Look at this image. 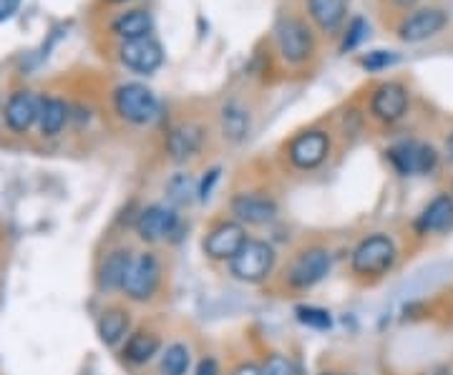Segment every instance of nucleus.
<instances>
[{
    "mask_svg": "<svg viewBox=\"0 0 453 375\" xmlns=\"http://www.w3.org/2000/svg\"><path fill=\"white\" fill-rule=\"evenodd\" d=\"M38 114H41V96L20 88V91H13L5 101L3 121L13 134H28L38 124Z\"/></svg>",
    "mask_w": 453,
    "mask_h": 375,
    "instance_id": "13",
    "label": "nucleus"
},
{
    "mask_svg": "<svg viewBox=\"0 0 453 375\" xmlns=\"http://www.w3.org/2000/svg\"><path fill=\"white\" fill-rule=\"evenodd\" d=\"M388 159L398 174L416 177V174H428L436 169L438 151L423 142H398L395 147L388 149Z\"/></svg>",
    "mask_w": 453,
    "mask_h": 375,
    "instance_id": "9",
    "label": "nucleus"
},
{
    "mask_svg": "<svg viewBox=\"0 0 453 375\" xmlns=\"http://www.w3.org/2000/svg\"><path fill=\"white\" fill-rule=\"evenodd\" d=\"M393 64H398V53H393V50H371L368 56L360 58V65L365 71H383Z\"/></svg>",
    "mask_w": 453,
    "mask_h": 375,
    "instance_id": "29",
    "label": "nucleus"
},
{
    "mask_svg": "<svg viewBox=\"0 0 453 375\" xmlns=\"http://www.w3.org/2000/svg\"><path fill=\"white\" fill-rule=\"evenodd\" d=\"M217 181H219V169H210L207 172V177L199 181V202H207L214 192V187H217Z\"/></svg>",
    "mask_w": 453,
    "mask_h": 375,
    "instance_id": "31",
    "label": "nucleus"
},
{
    "mask_svg": "<svg viewBox=\"0 0 453 375\" xmlns=\"http://www.w3.org/2000/svg\"><path fill=\"white\" fill-rule=\"evenodd\" d=\"M259 371H262V375H292V363L285 356L275 353L267 358V363Z\"/></svg>",
    "mask_w": 453,
    "mask_h": 375,
    "instance_id": "30",
    "label": "nucleus"
},
{
    "mask_svg": "<svg viewBox=\"0 0 453 375\" xmlns=\"http://www.w3.org/2000/svg\"><path fill=\"white\" fill-rule=\"evenodd\" d=\"M20 8V0H0V23L11 20Z\"/></svg>",
    "mask_w": 453,
    "mask_h": 375,
    "instance_id": "33",
    "label": "nucleus"
},
{
    "mask_svg": "<svg viewBox=\"0 0 453 375\" xmlns=\"http://www.w3.org/2000/svg\"><path fill=\"white\" fill-rule=\"evenodd\" d=\"M453 227V196H436L416 219V229L421 234H434V232H446Z\"/></svg>",
    "mask_w": 453,
    "mask_h": 375,
    "instance_id": "19",
    "label": "nucleus"
},
{
    "mask_svg": "<svg viewBox=\"0 0 453 375\" xmlns=\"http://www.w3.org/2000/svg\"><path fill=\"white\" fill-rule=\"evenodd\" d=\"M159 350H162V341L154 330H134L121 348V356L131 365H146L159 356Z\"/></svg>",
    "mask_w": 453,
    "mask_h": 375,
    "instance_id": "18",
    "label": "nucleus"
},
{
    "mask_svg": "<svg viewBox=\"0 0 453 375\" xmlns=\"http://www.w3.org/2000/svg\"><path fill=\"white\" fill-rule=\"evenodd\" d=\"M449 154H451V157H453V134H451V136H449Z\"/></svg>",
    "mask_w": 453,
    "mask_h": 375,
    "instance_id": "36",
    "label": "nucleus"
},
{
    "mask_svg": "<svg viewBox=\"0 0 453 375\" xmlns=\"http://www.w3.org/2000/svg\"><path fill=\"white\" fill-rule=\"evenodd\" d=\"M159 285H162V262H159V257L154 252L134 255L121 293L127 295L131 302H149L157 295Z\"/></svg>",
    "mask_w": 453,
    "mask_h": 375,
    "instance_id": "4",
    "label": "nucleus"
},
{
    "mask_svg": "<svg viewBox=\"0 0 453 375\" xmlns=\"http://www.w3.org/2000/svg\"><path fill=\"white\" fill-rule=\"evenodd\" d=\"M275 43L282 61H288L292 65L305 64L312 56V50H315V38H312V31L308 28V23L292 16H285L277 20Z\"/></svg>",
    "mask_w": 453,
    "mask_h": 375,
    "instance_id": "5",
    "label": "nucleus"
},
{
    "mask_svg": "<svg viewBox=\"0 0 453 375\" xmlns=\"http://www.w3.org/2000/svg\"><path fill=\"white\" fill-rule=\"evenodd\" d=\"M179 229H181V219L177 210L169 204H149L136 217V234L142 242H149V245L174 240Z\"/></svg>",
    "mask_w": 453,
    "mask_h": 375,
    "instance_id": "6",
    "label": "nucleus"
},
{
    "mask_svg": "<svg viewBox=\"0 0 453 375\" xmlns=\"http://www.w3.org/2000/svg\"><path fill=\"white\" fill-rule=\"evenodd\" d=\"M295 315L303 325L312 327V330H330L333 327V318L325 308H315V305H297Z\"/></svg>",
    "mask_w": 453,
    "mask_h": 375,
    "instance_id": "27",
    "label": "nucleus"
},
{
    "mask_svg": "<svg viewBox=\"0 0 453 375\" xmlns=\"http://www.w3.org/2000/svg\"><path fill=\"white\" fill-rule=\"evenodd\" d=\"M119 61L127 65L129 71L139 73V76H151L164 64L162 43L154 35L134 38V41H121V46H119Z\"/></svg>",
    "mask_w": 453,
    "mask_h": 375,
    "instance_id": "8",
    "label": "nucleus"
},
{
    "mask_svg": "<svg viewBox=\"0 0 453 375\" xmlns=\"http://www.w3.org/2000/svg\"><path fill=\"white\" fill-rule=\"evenodd\" d=\"M232 375H262V371H259L255 363H242V365H237L232 371Z\"/></svg>",
    "mask_w": 453,
    "mask_h": 375,
    "instance_id": "34",
    "label": "nucleus"
},
{
    "mask_svg": "<svg viewBox=\"0 0 453 375\" xmlns=\"http://www.w3.org/2000/svg\"><path fill=\"white\" fill-rule=\"evenodd\" d=\"M192 368V350L189 345L172 343L164 348L159 360V373L162 375H187Z\"/></svg>",
    "mask_w": 453,
    "mask_h": 375,
    "instance_id": "25",
    "label": "nucleus"
},
{
    "mask_svg": "<svg viewBox=\"0 0 453 375\" xmlns=\"http://www.w3.org/2000/svg\"><path fill=\"white\" fill-rule=\"evenodd\" d=\"M443 26H446V13L441 8H421L398 26V38L405 43H421L438 35Z\"/></svg>",
    "mask_w": 453,
    "mask_h": 375,
    "instance_id": "14",
    "label": "nucleus"
},
{
    "mask_svg": "<svg viewBox=\"0 0 453 375\" xmlns=\"http://www.w3.org/2000/svg\"><path fill=\"white\" fill-rule=\"evenodd\" d=\"M398 260L395 242L386 234H368L360 240L350 255V267L360 278H383Z\"/></svg>",
    "mask_w": 453,
    "mask_h": 375,
    "instance_id": "1",
    "label": "nucleus"
},
{
    "mask_svg": "<svg viewBox=\"0 0 453 375\" xmlns=\"http://www.w3.org/2000/svg\"><path fill=\"white\" fill-rule=\"evenodd\" d=\"M327 272H330V252L325 247H310L290 262L285 282L292 290H310L318 282H323Z\"/></svg>",
    "mask_w": 453,
    "mask_h": 375,
    "instance_id": "7",
    "label": "nucleus"
},
{
    "mask_svg": "<svg viewBox=\"0 0 453 375\" xmlns=\"http://www.w3.org/2000/svg\"><path fill=\"white\" fill-rule=\"evenodd\" d=\"M219 124H222V136H225L226 142L240 144V142L247 139V134H250V111L244 109L242 103L229 101L226 106H222Z\"/></svg>",
    "mask_w": 453,
    "mask_h": 375,
    "instance_id": "24",
    "label": "nucleus"
},
{
    "mask_svg": "<svg viewBox=\"0 0 453 375\" xmlns=\"http://www.w3.org/2000/svg\"><path fill=\"white\" fill-rule=\"evenodd\" d=\"M195 375H219V363H217V358L207 356V358L199 360L195 368Z\"/></svg>",
    "mask_w": 453,
    "mask_h": 375,
    "instance_id": "32",
    "label": "nucleus"
},
{
    "mask_svg": "<svg viewBox=\"0 0 453 375\" xmlns=\"http://www.w3.org/2000/svg\"><path fill=\"white\" fill-rule=\"evenodd\" d=\"M166 195H169V199L174 204H189L199 195V184H196L192 174L179 172V174H174L172 180L166 181Z\"/></svg>",
    "mask_w": 453,
    "mask_h": 375,
    "instance_id": "26",
    "label": "nucleus"
},
{
    "mask_svg": "<svg viewBox=\"0 0 453 375\" xmlns=\"http://www.w3.org/2000/svg\"><path fill=\"white\" fill-rule=\"evenodd\" d=\"M111 3H129V0H111Z\"/></svg>",
    "mask_w": 453,
    "mask_h": 375,
    "instance_id": "37",
    "label": "nucleus"
},
{
    "mask_svg": "<svg viewBox=\"0 0 453 375\" xmlns=\"http://www.w3.org/2000/svg\"><path fill=\"white\" fill-rule=\"evenodd\" d=\"M71 121V106L58 96H41V114H38V129L43 136H58Z\"/></svg>",
    "mask_w": 453,
    "mask_h": 375,
    "instance_id": "21",
    "label": "nucleus"
},
{
    "mask_svg": "<svg viewBox=\"0 0 453 375\" xmlns=\"http://www.w3.org/2000/svg\"><path fill=\"white\" fill-rule=\"evenodd\" d=\"M371 111L378 121H386V124H393V121L403 119V114L408 111V91H405V86L395 81L380 83L372 91Z\"/></svg>",
    "mask_w": 453,
    "mask_h": 375,
    "instance_id": "15",
    "label": "nucleus"
},
{
    "mask_svg": "<svg viewBox=\"0 0 453 375\" xmlns=\"http://www.w3.org/2000/svg\"><path fill=\"white\" fill-rule=\"evenodd\" d=\"M134 252L129 247H119L109 252L101 267H98V287L104 293H116V290H124V279H127V272H129V264Z\"/></svg>",
    "mask_w": 453,
    "mask_h": 375,
    "instance_id": "17",
    "label": "nucleus"
},
{
    "mask_svg": "<svg viewBox=\"0 0 453 375\" xmlns=\"http://www.w3.org/2000/svg\"><path fill=\"white\" fill-rule=\"evenodd\" d=\"M330 154V136L320 129H310L297 134L288 147V159L295 169H318Z\"/></svg>",
    "mask_w": 453,
    "mask_h": 375,
    "instance_id": "11",
    "label": "nucleus"
},
{
    "mask_svg": "<svg viewBox=\"0 0 453 375\" xmlns=\"http://www.w3.org/2000/svg\"><path fill=\"white\" fill-rule=\"evenodd\" d=\"M204 147V129L199 124H179L166 136V154L172 162H187L195 159Z\"/></svg>",
    "mask_w": 453,
    "mask_h": 375,
    "instance_id": "16",
    "label": "nucleus"
},
{
    "mask_svg": "<svg viewBox=\"0 0 453 375\" xmlns=\"http://www.w3.org/2000/svg\"><path fill=\"white\" fill-rule=\"evenodd\" d=\"M247 240L250 237L244 225H240L237 219H225L207 232V237L202 240V252L214 262H229Z\"/></svg>",
    "mask_w": 453,
    "mask_h": 375,
    "instance_id": "10",
    "label": "nucleus"
},
{
    "mask_svg": "<svg viewBox=\"0 0 453 375\" xmlns=\"http://www.w3.org/2000/svg\"><path fill=\"white\" fill-rule=\"evenodd\" d=\"M277 262L275 247L265 240H247L240 252L229 260V272L232 278L247 282V285H257L273 275Z\"/></svg>",
    "mask_w": 453,
    "mask_h": 375,
    "instance_id": "2",
    "label": "nucleus"
},
{
    "mask_svg": "<svg viewBox=\"0 0 453 375\" xmlns=\"http://www.w3.org/2000/svg\"><path fill=\"white\" fill-rule=\"evenodd\" d=\"M129 330L131 315L124 308H109V310H104L96 323L98 341L106 345V348H113V345H119L121 341H127L129 338Z\"/></svg>",
    "mask_w": 453,
    "mask_h": 375,
    "instance_id": "20",
    "label": "nucleus"
},
{
    "mask_svg": "<svg viewBox=\"0 0 453 375\" xmlns=\"http://www.w3.org/2000/svg\"><path fill=\"white\" fill-rule=\"evenodd\" d=\"M113 109L134 126H146L159 119V98L144 83H121L113 91Z\"/></svg>",
    "mask_w": 453,
    "mask_h": 375,
    "instance_id": "3",
    "label": "nucleus"
},
{
    "mask_svg": "<svg viewBox=\"0 0 453 375\" xmlns=\"http://www.w3.org/2000/svg\"><path fill=\"white\" fill-rule=\"evenodd\" d=\"M395 5H401V8H408V5H413V3H418V0H393Z\"/></svg>",
    "mask_w": 453,
    "mask_h": 375,
    "instance_id": "35",
    "label": "nucleus"
},
{
    "mask_svg": "<svg viewBox=\"0 0 453 375\" xmlns=\"http://www.w3.org/2000/svg\"><path fill=\"white\" fill-rule=\"evenodd\" d=\"M113 35H119L121 41H134V38H144L154 33V18L144 8H134L127 11L119 18H113L111 23Z\"/></svg>",
    "mask_w": 453,
    "mask_h": 375,
    "instance_id": "23",
    "label": "nucleus"
},
{
    "mask_svg": "<svg viewBox=\"0 0 453 375\" xmlns=\"http://www.w3.org/2000/svg\"><path fill=\"white\" fill-rule=\"evenodd\" d=\"M348 5L350 0H308L310 18L325 33L338 31L348 16Z\"/></svg>",
    "mask_w": 453,
    "mask_h": 375,
    "instance_id": "22",
    "label": "nucleus"
},
{
    "mask_svg": "<svg viewBox=\"0 0 453 375\" xmlns=\"http://www.w3.org/2000/svg\"><path fill=\"white\" fill-rule=\"evenodd\" d=\"M229 210L240 225H252V227H265L275 222L280 207L273 196L259 195V192H242L232 199Z\"/></svg>",
    "mask_w": 453,
    "mask_h": 375,
    "instance_id": "12",
    "label": "nucleus"
},
{
    "mask_svg": "<svg viewBox=\"0 0 453 375\" xmlns=\"http://www.w3.org/2000/svg\"><path fill=\"white\" fill-rule=\"evenodd\" d=\"M365 35H368V20L365 18H353L350 20V26H348V33H345V38H342V46L340 50H353L357 49L363 41H365Z\"/></svg>",
    "mask_w": 453,
    "mask_h": 375,
    "instance_id": "28",
    "label": "nucleus"
}]
</instances>
